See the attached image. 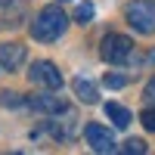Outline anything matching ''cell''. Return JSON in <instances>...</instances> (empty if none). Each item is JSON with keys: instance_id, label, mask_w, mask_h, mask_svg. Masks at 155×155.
I'll return each instance as SVG.
<instances>
[{"instance_id": "1", "label": "cell", "mask_w": 155, "mask_h": 155, "mask_svg": "<svg viewBox=\"0 0 155 155\" xmlns=\"http://www.w3.org/2000/svg\"><path fill=\"white\" fill-rule=\"evenodd\" d=\"M65 25H68V16L59 9V3H50V6H44V9L34 16V22H31V37H34V41H41V44H53V41H59V37L65 34Z\"/></svg>"}, {"instance_id": "2", "label": "cell", "mask_w": 155, "mask_h": 155, "mask_svg": "<svg viewBox=\"0 0 155 155\" xmlns=\"http://www.w3.org/2000/svg\"><path fill=\"white\" fill-rule=\"evenodd\" d=\"M124 19L140 34H155V0H134L124 9Z\"/></svg>"}, {"instance_id": "3", "label": "cell", "mask_w": 155, "mask_h": 155, "mask_svg": "<svg viewBox=\"0 0 155 155\" xmlns=\"http://www.w3.org/2000/svg\"><path fill=\"white\" fill-rule=\"evenodd\" d=\"M102 59L109 62V65H124V62H130V53H134V41L124 34H106L102 37Z\"/></svg>"}, {"instance_id": "4", "label": "cell", "mask_w": 155, "mask_h": 155, "mask_svg": "<svg viewBox=\"0 0 155 155\" xmlns=\"http://www.w3.org/2000/svg\"><path fill=\"white\" fill-rule=\"evenodd\" d=\"M28 81H31V84H41V87H47V90H59V87H62V71H59L50 59H37L34 65L28 68Z\"/></svg>"}, {"instance_id": "5", "label": "cell", "mask_w": 155, "mask_h": 155, "mask_svg": "<svg viewBox=\"0 0 155 155\" xmlns=\"http://www.w3.org/2000/svg\"><path fill=\"white\" fill-rule=\"evenodd\" d=\"M84 137H87V143H90L93 152H115V149H118L115 140H112V130L102 127V124H87L84 127Z\"/></svg>"}, {"instance_id": "6", "label": "cell", "mask_w": 155, "mask_h": 155, "mask_svg": "<svg viewBox=\"0 0 155 155\" xmlns=\"http://www.w3.org/2000/svg\"><path fill=\"white\" fill-rule=\"evenodd\" d=\"M25 62V47L9 41V44H0V65H3L6 71H16L19 65Z\"/></svg>"}, {"instance_id": "7", "label": "cell", "mask_w": 155, "mask_h": 155, "mask_svg": "<svg viewBox=\"0 0 155 155\" xmlns=\"http://www.w3.org/2000/svg\"><path fill=\"white\" fill-rule=\"evenodd\" d=\"M28 106H31L34 112H44V115H59V112H65V102H62L59 96H53V93H34V96L28 99Z\"/></svg>"}, {"instance_id": "8", "label": "cell", "mask_w": 155, "mask_h": 155, "mask_svg": "<svg viewBox=\"0 0 155 155\" xmlns=\"http://www.w3.org/2000/svg\"><path fill=\"white\" fill-rule=\"evenodd\" d=\"M71 87H74V96L81 99V102H87V106H93V102L99 99L96 84L90 81V78H74V81H71Z\"/></svg>"}, {"instance_id": "9", "label": "cell", "mask_w": 155, "mask_h": 155, "mask_svg": "<svg viewBox=\"0 0 155 155\" xmlns=\"http://www.w3.org/2000/svg\"><path fill=\"white\" fill-rule=\"evenodd\" d=\"M106 118L118 127V130H124V127L130 124V112H127L124 106H118V102H106Z\"/></svg>"}, {"instance_id": "10", "label": "cell", "mask_w": 155, "mask_h": 155, "mask_svg": "<svg viewBox=\"0 0 155 155\" xmlns=\"http://www.w3.org/2000/svg\"><path fill=\"white\" fill-rule=\"evenodd\" d=\"M93 3H87V0H84V3H78V9H74V22L78 25H90V19H93Z\"/></svg>"}, {"instance_id": "11", "label": "cell", "mask_w": 155, "mask_h": 155, "mask_svg": "<svg viewBox=\"0 0 155 155\" xmlns=\"http://www.w3.org/2000/svg\"><path fill=\"white\" fill-rule=\"evenodd\" d=\"M121 152H127V155H143V152H146V143H143V140H134V137H130V140L121 146Z\"/></svg>"}, {"instance_id": "12", "label": "cell", "mask_w": 155, "mask_h": 155, "mask_svg": "<svg viewBox=\"0 0 155 155\" xmlns=\"http://www.w3.org/2000/svg\"><path fill=\"white\" fill-rule=\"evenodd\" d=\"M140 121H143V127L149 134H155V109H143L140 112Z\"/></svg>"}, {"instance_id": "13", "label": "cell", "mask_w": 155, "mask_h": 155, "mask_svg": "<svg viewBox=\"0 0 155 155\" xmlns=\"http://www.w3.org/2000/svg\"><path fill=\"white\" fill-rule=\"evenodd\" d=\"M127 84V78L124 74H106V87H112V90H121Z\"/></svg>"}, {"instance_id": "14", "label": "cell", "mask_w": 155, "mask_h": 155, "mask_svg": "<svg viewBox=\"0 0 155 155\" xmlns=\"http://www.w3.org/2000/svg\"><path fill=\"white\" fill-rule=\"evenodd\" d=\"M0 102H3V106L9 109H16V106H22V99H19V93H9V90H6V93H0Z\"/></svg>"}, {"instance_id": "15", "label": "cell", "mask_w": 155, "mask_h": 155, "mask_svg": "<svg viewBox=\"0 0 155 155\" xmlns=\"http://www.w3.org/2000/svg\"><path fill=\"white\" fill-rule=\"evenodd\" d=\"M143 96H146V102H155V78L146 84V90H143Z\"/></svg>"}, {"instance_id": "16", "label": "cell", "mask_w": 155, "mask_h": 155, "mask_svg": "<svg viewBox=\"0 0 155 155\" xmlns=\"http://www.w3.org/2000/svg\"><path fill=\"white\" fill-rule=\"evenodd\" d=\"M146 59H149V62H152V65H155V50H152V53H149V56H146Z\"/></svg>"}, {"instance_id": "17", "label": "cell", "mask_w": 155, "mask_h": 155, "mask_svg": "<svg viewBox=\"0 0 155 155\" xmlns=\"http://www.w3.org/2000/svg\"><path fill=\"white\" fill-rule=\"evenodd\" d=\"M3 3H12V0H0V6H3Z\"/></svg>"}, {"instance_id": "18", "label": "cell", "mask_w": 155, "mask_h": 155, "mask_svg": "<svg viewBox=\"0 0 155 155\" xmlns=\"http://www.w3.org/2000/svg\"><path fill=\"white\" fill-rule=\"evenodd\" d=\"M59 3H62V0H59Z\"/></svg>"}]
</instances>
